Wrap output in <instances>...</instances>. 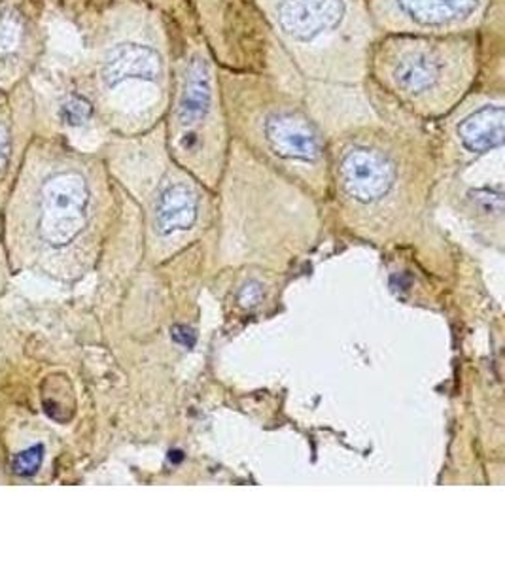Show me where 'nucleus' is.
<instances>
[{
	"mask_svg": "<svg viewBox=\"0 0 505 567\" xmlns=\"http://www.w3.org/2000/svg\"><path fill=\"white\" fill-rule=\"evenodd\" d=\"M272 44L290 61L307 106H328L333 91L368 90L379 31L365 0H252Z\"/></svg>",
	"mask_w": 505,
	"mask_h": 567,
	"instance_id": "1",
	"label": "nucleus"
},
{
	"mask_svg": "<svg viewBox=\"0 0 505 567\" xmlns=\"http://www.w3.org/2000/svg\"><path fill=\"white\" fill-rule=\"evenodd\" d=\"M480 42L466 34H379L368 80L382 97L424 117L445 116L473 93Z\"/></svg>",
	"mask_w": 505,
	"mask_h": 567,
	"instance_id": "2",
	"label": "nucleus"
},
{
	"mask_svg": "<svg viewBox=\"0 0 505 567\" xmlns=\"http://www.w3.org/2000/svg\"><path fill=\"white\" fill-rule=\"evenodd\" d=\"M224 114L245 120L272 155L288 163L315 165L324 141L309 106L296 91L264 72L218 69Z\"/></svg>",
	"mask_w": 505,
	"mask_h": 567,
	"instance_id": "3",
	"label": "nucleus"
},
{
	"mask_svg": "<svg viewBox=\"0 0 505 567\" xmlns=\"http://www.w3.org/2000/svg\"><path fill=\"white\" fill-rule=\"evenodd\" d=\"M175 84L171 48L152 13H135L127 29L106 45L99 63V85L106 106L150 120L168 109Z\"/></svg>",
	"mask_w": 505,
	"mask_h": 567,
	"instance_id": "4",
	"label": "nucleus"
},
{
	"mask_svg": "<svg viewBox=\"0 0 505 567\" xmlns=\"http://www.w3.org/2000/svg\"><path fill=\"white\" fill-rule=\"evenodd\" d=\"M167 112L176 146L182 152H199L205 136L220 127L224 104L218 66L207 48L192 50L176 66Z\"/></svg>",
	"mask_w": 505,
	"mask_h": 567,
	"instance_id": "5",
	"label": "nucleus"
},
{
	"mask_svg": "<svg viewBox=\"0 0 505 567\" xmlns=\"http://www.w3.org/2000/svg\"><path fill=\"white\" fill-rule=\"evenodd\" d=\"M381 34H466L485 20L488 0H365Z\"/></svg>",
	"mask_w": 505,
	"mask_h": 567,
	"instance_id": "6",
	"label": "nucleus"
},
{
	"mask_svg": "<svg viewBox=\"0 0 505 567\" xmlns=\"http://www.w3.org/2000/svg\"><path fill=\"white\" fill-rule=\"evenodd\" d=\"M90 203V184L80 171H55L45 176L34 195V233L52 248L69 245L84 231Z\"/></svg>",
	"mask_w": 505,
	"mask_h": 567,
	"instance_id": "7",
	"label": "nucleus"
},
{
	"mask_svg": "<svg viewBox=\"0 0 505 567\" xmlns=\"http://www.w3.org/2000/svg\"><path fill=\"white\" fill-rule=\"evenodd\" d=\"M398 167L389 152L370 142H350L339 159V181L350 199L370 205L392 192Z\"/></svg>",
	"mask_w": 505,
	"mask_h": 567,
	"instance_id": "8",
	"label": "nucleus"
},
{
	"mask_svg": "<svg viewBox=\"0 0 505 567\" xmlns=\"http://www.w3.org/2000/svg\"><path fill=\"white\" fill-rule=\"evenodd\" d=\"M470 109L456 122V136L472 154H488L504 144L505 106L502 95L466 99Z\"/></svg>",
	"mask_w": 505,
	"mask_h": 567,
	"instance_id": "9",
	"label": "nucleus"
},
{
	"mask_svg": "<svg viewBox=\"0 0 505 567\" xmlns=\"http://www.w3.org/2000/svg\"><path fill=\"white\" fill-rule=\"evenodd\" d=\"M199 208L195 189L184 182H173L157 197L156 218L159 231H184L194 226Z\"/></svg>",
	"mask_w": 505,
	"mask_h": 567,
	"instance_id": "10",
	"label": "nucleus"
},
{
	"mask_svg": "<svg viewBox=\"0 0 505 567\" xmlns=\"http://www.w3.org/2000/svg\"><path fill=\"white\" fill-rule=\"evenodd\" d=\"M44 460V446L34 445L31 449L21 451L12 462V471L18 477H33L34 473L40 470Z\"/></svg>",
	"mask_w": 505,
	"mask_h": 567,
	"instance_id": "11",
	"label": "nucleus"
},
{
	"mask_svg": "<svg viewBox=\"0 0 505 567\" xmlns=\"http://www.w3.org/2000/svg\"><path fill=\"white\" fill-rule=\"evenodd\" d=\"M473 205L483 210V213L502 214L504 213V194L502 189H475L470 194Z\"/></svg>",
	"mask_w": 505,
	"mask_h": 567,
	"instance_id": "12",
	"label": "nucleus"
},
{
	"mask_svg": "<svg viewBox=\"0 0 505 567\" xmlns=\"http://www.w3.org/2000/svg\"><path fill=\"white\" fill-rule=\"evenodd\" d=\"M91 114V104L84 99H72L69 103L63 106L61 110V116L65 120L66 123H71V125H80V123H84Z\"/></svg>",
	"mask_w": 505,
	"mask_h": 567,
	"instance_id": "13",
	"label": "nucleus"
},
{
	"mask_svg": "<svg viewBox=\"0 0 505 567\" xmlns=\"http://www.w3.org/2000/svg\"><path fill=\"white\" fill-rule=\"evenodd\" d=\"M171 337H173V341L178 342L184 349H192L195 341H197L194 329L188 328V326H175V328L171 329Z\"/></svg>",
	"mask_w": 505,
	"mask_h": 567,
	"instance_id": "14",
	"label": "nucleus"
},
{
	"mask_svg": "<svg viewBox=\"0 0 505 567\" xmlns=\"http://www.w3.org/2000/svg\"><path fill=\"white\" fill-rule=\"evenodd\" d=\"M240 305L243 307H254V305L259 303V299H261V288H259L258 284L250 282L243 288L240 291Z\"/></svg>",
	"mask_w": 505,
	"mask_h": 567,
	"instance_id": "15",
	"label": "nucleus"
},
{
	"mask_svg": "<svg viewBox=\"0 0 505 567\" xmlns=\"http://www.w3.org/2000/svg\"><path fill=\"white\" fill-rule=\"evenodd\" d=\"M4 154H7V136L0 130V165L4 162Z\"/></svg>",
	"mask_w": 505,
	"mask_h": 567,
	"instance_id": "16",
	"label": "nucleus"
},
{
	"mask_svg": "<svg viewBox=\"0 0 505 567\" xmlns=\"http://www.w3.org/2000/svg\"><path fill=\"white\" fill-rule=\"evenodd\" d=\"M168 458H171V462H181L182 452H178V451L171 452V456H168Z\"/></svg>",
	"mask_w": 505,
	"mask_h": 567,
	"instance_id": "17",
	"label": "nucleus"
}]
</instances>
